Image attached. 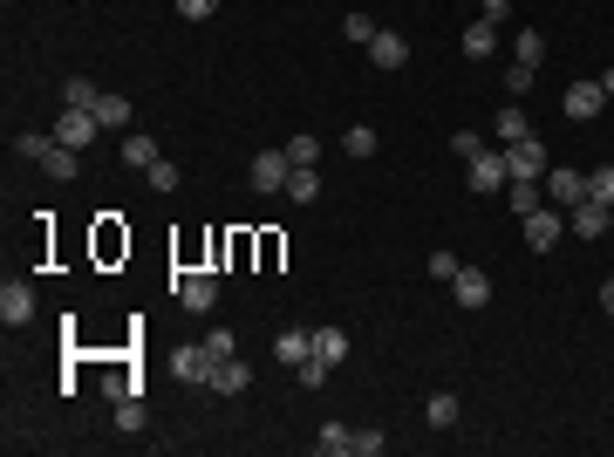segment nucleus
<instances>
[{
  "label": "nucleus",
  "mask_w": 614,
  "mask_h": 457,
  "mask_svg": "<svg viewBox=\"0 0 614 457\" xmlns=\"http://www.w3.org/2000/svg\"><path fill=\"white\" fill-rule=\"evenodd\" d=\"M505 205H512V219H526V212L546 205V185H539V178H512V185H505Z\"/></svg>",
  "instance_id": "nucleus-16"
},
{
  "label": "nucleus",
  "mask_w": 614,
  "mask_h": 457,
  "mask_svg": "<svg viewBox=\"0 0 614 457\" xmlns=\"http://www.w3.org/2000/svg\"><path fill=\"white\" fill-rule=\"evenodd\" d=\"M560 110L574 116V123H594V116L608 110V89H601V82H567V96H560Z\"/></svg>",
  "instance_id": "nucleus-5"
},
{
  "label": "nucleus",
  "mask_w": 614,
  "mask_h": 457,
  "mask_svg": "<svg viewBox=\"0 0 614 457\" xmlns=\"http://www.w3.org/2000/svg\"><path fill=\"white\" fill-rule=\"evenodd\" d=\"M539 185H546V205H560V212H567V205H580V198H587V171H574V164H553Z\"/></svg>",
  "instance_id": "nucleus-4"
},
{
  "label": "nucleus",
  "mask_w": 614,
  "mask_h": 457,
  "mask_svg": "<svg viewBox=\"0 0 614 457\" xmlns=\"http://www.w3.org/2000/svg\"><path fill=\"white\" fill-rule=\"evenodd\" d=\"M287 198H294V205H314V198H321V178H314V164H294V171H287Z\"/></svg>",
  "instance_id": "nucleus-20"
},
{
  "label": "nucleus",
  "mask_w": 614,
  "mask_h": 457,
  "mask_svg": "<svg viewBox=\"0 0 614 457\" xmlns=\"http://www.w3.org/2000/svg\"><path fill=\"white\" fill-rule=\"evenodd\" d=\"M451 294H458V307H471V314H478V307L492 301V280H485L478 267H458V280H451Z\"/></svg>",
  "instance_id": "nucleus-14"
},
{
  "label": "nucleus",
  "mask_w": 614,
  "mask_h": 457,
  "mask_svg": "<svg viewBox=\"0 0 614 457\" xmlns=\"http://www.w3.org/2000/svg\"><path fill=\"white\" fill-rule=\"evenodd\" d=\"M430 273H437V280L451 287V280H458V260H451V253H430Z\"/></svg>",
  "instance_id": "nucleus-40"
},
{
  "label": "nucleus",
  "mask_w": 614,
  "mask_h": 457,
  "mask_svg": "<svg viewBox=\"0 0 614 457\" xmlns=\"http://www.w3.org/2000/svg\"><path fill=\"white\" fill-rule=\"evenodd\" d=\"M369 62H376V69H403V62H410V41L396 35V28H383V35L369 41Z\"/></svg>",
  "instance_id": "nucleus-15"
},
{
  "label": "nucleus",
  "mask_w": 614,
  "mask_h": 457,
  "mask_svg": "<svg viewBox=\"0 0 614 457\" xmlns=\"http://www.w3.org/2000/svg\"><path fill=\"white\" fill-rule=\"evenodd\" d=\"M314 451H321V457H348V451H355V430H342V423H321Z\"/></svg>",
  "instance_id": "nucleus-23"
},
{
  "label": "nucleus",
  "mask_w": 614,
  "mask_h": 457,
  "mask_svg": "<svg viewBox=\"0 0 614 457\" xmlns=\"http://www.w3.org/2000/svg\"><path fill=\"white\" fill-rule=\"evenodd\" d=\"M314 355H321L328 369H342V355H348V335H342V328H314Z\"/></svg>",
  "instance_id": "nucleus-22"
},
{
  "label": "nucleus",
  "mask_w": 614,
  "mask_h": 457,
  "mask_svg": "<svg viewBox=\"0 0 614 457\" xmlns=\"http://www.w3.org/2000/svg\"><path fill=\"white\" fill-rule=\"evenodd\" d=\"M464 55H471V62L499 55V28H492V21H471V28H464Z\"/></svg>",
  "instance_id": "nucleus-18"
},
{
  "label": "nucleus",
  "mask_w": 614,
  "mask_h": 457,
  "mask_svg": "<svg viewBox=\"0 0 614 457\" xmlns=\"http://www.w3.org/2000/svg\"><path fill=\"white\" fill-rule=\"evenodd\" d=\"M519 137H533L526 110H499V144H519Z\"/></svg>",
  "instance_id": "nucleus-28"
},
{
  "label": "nucleus",
  "mask_w": 614,
  "mask_h": 457,
  "mask_svg": "<svg viewBox=\"0 0 614 457\" xmlns=\"http://www.w3.org/2000/svg\"><path fill=\"white\" fill-rule=\"evenodd\" d=\"M246 382H253V369H246L239 355H219V362L205 369V389H219V396H246Z\"/></svg>",
  "instance_id": "nucleus-10"
},
{
  "label": "nucleus",
  "mask_w": 614,
  "mask_h": 457,
  "mask_svg": "<svg viewBox=\"0 0 614 457\" xmlns=\"http://www.w3.org/2000/svg\"><path fill=\"white\" fill-rule=\"evenodd\" d=\"M116 430H123V437L144 430V396H116Z\"/></svg>",
  "instance_id": "nucleus-26"
},
{
  "label": "nucleus",
  "mask_w": 614,
  "mask_h": 457,
  "mask_svg": "<svg viewBox=\"0 0 614 457\" xmlns=\"http://www.w3.org/2000/svg\"><path fill=\"white\" fill-rule=\"evenodd\" d=\"M505 14H512V0H478V21H492V28H505Z\"/></svg>",
  "instance_id": "nucleus-39"
},
{
  "label": "nucleus",
  "mask_w": 614,
  "mask_h": 457,
  "mask_svg": "<svg viewBox=\"0 0 614 457\" xmlns=\"http://www.w3.org/2000/svg\"><path fill=\"white\" fill-rule=\"evenodd\" d=\"M512 62L539 69V62H546V35H539V28H519V35H512Z\"/></svg>",
  "instance_id": "nucleus-19"
},
{
  "label": "nucleus",
  "mask_w": 614,
  "mask_h": 457,
  "mask_svg": "<svg viewBox=\"0 0 614 457\" xmlns=\"http://www.w3.org/2000/svg\"><path fill=\"white\" fill-rule=\"evenodd\" d=\"M505 171H512V178H546V171H553V151H546L539 137H519V144H505Z\"/></svg>",
  "instance_id": "nucleus-3"
},
{
  "label": "nucleus",
  "mask_w": 614,
  "mask_h": 457,
  "mask_svg": "<svg viewBox=\"0 0 614 457\" xmlns=\"http://www.w3.org/2000/svg\"><path fill=\"white\" fill-rule=\"evenodd\" d=\"M383 444H389L383 430H355V457H376V451H383Z\"/></svg>",
  "instance_id": "nucleus-38"
},
{
  "label": "nucleus",
  "mask_w": 614,
  "mask_h": 457,
  "mask_svg": "<svg viewBox=\"0 0 614 457\" xmlns=\"http://www.w3.org/2000/svg\"><path fill=\"white\" fill-rule=\"evenodd\" d=\"M205 355H212V362H219V355H239V348H232V328H212V335H205Z\"/></svg>",
  "instance_id": "nucleus-37"
},
{
  "label": "nucleus",
  "mask_w": 614,
  "mask_h": 457,
  "mask_svg": "<svg viewBox=\"0 0 614 457\" xmlns=\"http://www.w3.org/2000/svg\"><path fill=\"white\" fill-rule=\"evenodd\" d=\"M273 355H280L287 369H301L307 355H314V328H280V335H273Z\"/></svg>",
  "instance_id": "nucleus-13"
},
{
  "label": "nucleus",
  "mask_w": 614,
  "mask_h": 457,
  "mask_svg": "<svg viewBox=\"0 0 614 457\" xmlns=\"http://www.w3.org/2000/svg\"><path fill=\"white\" fill-rule=\"evenodd\" d=\"M601 307H608V321H614V280H601Z\"/></svg>",
  "instance_id": "nucleus-42"
},
{
  "label": "nucleus",
  "mask_w": 614,
  "mask_h": 457,
  "mask_svg": "<svg viewBox=\"0 0 614 457\" xmlns=\"http://www.w3.org/2000/svg\"><path fill=\"white\" fill-rule=\"evenodd\" d=\"M533 76H539V69H526V62H512V69H505V89H512V96H526V89H533Z\"/></svg>",
  "instance_id": "nucleus-36"
},
{
  "label": "nucleus",
  "mask_w": 614,
  "mask_h": 457,
  "mask_svg": "<svg viewBox=\"0 0 614 457\" xmlns=\"http://www.w3.org/2000/svg\"><path fill=\"white\" fill-rule=\"evenodd\" d=\"M0 321H7V328H28V321H35V287H28V280H7V287H0Z\"/></svg>",
  "instance_id": "nucleus-9"
},
{
  "label": "nucleus",
  "mask_w": 614,
  "mask_h": 457,
  "mask_svg": "<svg viewBox=\"0 0 614 457\" xmlns=\"http://www.w3.org/2000/svg\"><path fill=\"white\" fill-rule=\"evenodd\" d=\"M608 212L614 205H601V198H580V205H567V232L574 239H608Z\"/></svg>",
  "instance_id": "nucleus-8"
},
{
  "label": "nucleus",
  "mask_w": 614,
  "mask_h": 457,
  "mask_svg": "<svg viewBox=\"0 0 614 457\" xmlns=\"http://www.w3.org/2000/svg\"><path fill=\"white\" fill-rule=\"evenodd\" d=\"M560 226H567V212H560V205L526 212V246H533V253H553V246H560Z\"/></svg>",
  "instance_id": "nucleus-7"
},
{
  "label": "nucleus",
  "mask_w": 614,
  "mask_h": 457,
  "mask_svg": "<svg viewBox=\"0 0 614 457\" xmlns=\"http://www.w3.org/2000/svg\"><path fill=\"white\" fill-rule=\"evenodd\" d=\"M342 144H348V157H376V130H369V123H355Z\"/></svg>",
  "instance_id": "nucleus-31"
},
{
  "label": "nucleus",
  "mask_w": 614,
  "mask_h": 457,
  "mask_svg": "<svg viewBox=\"0 0 614 457\" xmlns=\"http://www.w3.org/2000/svg\"><path fill=\"white\" fill-rule=\"evenodd\" d=\"M212 7H219V0H178V14H185V21H205Z\"/></svg>",
  "instance_id": "nucleus-41"
},
{
  "label": "nucleus",
  "mask_w": 614,
  "mask_h": 457,
  "mask_svg": "<svg viewBox=\"0 0 614 457\" xmlns=\"http://www.w3.org/2000/svg\"><path fill=\"white\" fill-rule=\"evenodd\" d=\"M328 376H335V369H328L321 355H307L301 369H294V382H301V389H328Z\"/></svg>",
  "instance_id": "nucleus-29"
},
{
  "label": "nucleus",
  "mask_w": 614,
  "mask_h": 457,
  "mask_svg": "<svg viewBox=\"0 0 614 457\" xmlns=\"http://www.w3.org/2000/svg\"><path fill=\"white\" fill-rule=\"evenodd\" d=\"M464 185L478 191V198H492V191L512 185V171H505V151H478L471 164H464Z\"/></svg>",
  "instance_id": "nucleus-2"
},
{
  "label": "nucleus",
  "mask_w": 614,
  "mask_h": 457,
  "mask_svg": "<svg viewBox=\"0 0 614 457\" xmlns=\"http://www.w3.org/2000/svg\"><path fill=\"white\" fill-rule=\"evenodd\" d=\"M608 232H614V212H608Z\"/></svg>",
  "instance_id": "nucleus-44"
},
{
  "label": "nucleus",
  "mask_w": 614,
  "mask_h": 457,
  "mask_svg": "<svg viewBox=\"0 0 614 457\" xmlns=\"http://www.w3.org/2000/svg\"><path fill=\"white\" fill-rule=\"evenodd\" d=\"M287 151H260L253 164H246V178H253V191H287Z\"/></svg>",
  "instance_id": "nucleus-11"
},
{
  "label": "nucleus",
  "mask_w": 614,
  "mask_h": 457,
  "mask_svg": "<svg viewBox=\"0 0 614 457\" xmlns=\"http://www.w3.org/2000/svg\"><path fill=\"white\" fill-rule=\"evenodd\" d=\"M314 157H321V137H294V144H287V164H314Z\"/></svg>",
  "instance_id": "nucleus-32"
},
{
  "label": "nucleus",
  "mask_w": 614,
  "mask_h": 457,
  "mask_svg": "<svg viewBox=\"0 0 614 457\" xmlns=\"http://www.w3.org/2000/svg\"><path fill=\"white\" fill-rule=\"evenodd\" d=\"M55 137H62L69 151H89V144L103 137V123H96V110H62L55 116Z\"/></svg>",
  "instance_id": "nucleus-6"
},
{
  "label": "nucleus",
  "mask_w": 614,
  "mask_h": 457,
  "mask_svg": "<svg viewBox=\"0 0 614 457\" xmlns=\"http://www.w3.org/2000/svg\"><path fill=\"white\" fill-rule=\"evenodd\" d=\"M478 151H485V137H478V130H458V137H451V157H464V164H471Z\"/></svg>",
  "instance_id": "nucleus-34"
},
{
  "label": "nucleus",
  "mask_w": 614,
  "mask_h": 457,
  "mask_svg": "<svg viewBox=\"0 0 614 457\" xmlns=\"http://www.w3.org/2000/svg\"><path fill=\"white\" fill-rule=\"evenodd\" d=\"M14 151H21V157H35V164L48 171V178H55V185H76V178H82V151H69L62 137L21 130V137H14Z\"/></svg>",
  "instance_id": "nucleus-1"
},
{
  "label": "nucleus",
  "mask_w": 614,
  "mask_h": 457,
  "mask_svg": "<svg viewBox=\"0 0 614 457\" xmlns=\"http://www.w3.org/2000/svg\"><path fill=\"white\" fill-rule=\"evenodd\" d=\"M96 96H103V89H96L89 76H69V82H62V110H96Z\"/></svg>",
  "instance_id": "nucleus-21"
},
{
  "label": "nucleus",
  "mask_w": 614,
  "mask_h": 457,
  "mask_svg": "<svg viewBox=\"0 0 614 457\" xmlns=\"http://www.w3.org/2000/svg\"><path fill=\"white\" fill-rule=\"evenodd\" d=\"M587 198H601V205H614V164H601V171H587Z\"/></svg>",
  "instance_id": "nucleus-30"
},
{
  "label": "nucleus",
  "mask_w": 614,
  "mask_h": 457,
  "mask_svg": "<svg viewBox=\"0 0 614 457\" xmlns=\"http://www.w3.org/2000/svg\"><path fill=\"white\" fill-rule=\"evenodd\" d=\"M342 35L355 41V48H369V41L383 35V28H376V14H362V7H355V14H348V21H342Z\"/></svg>",
  "instance_id": "nucleus-27"
},
{
  "label": "nucleus",
  "mask_w": 614,
  "mask_h": 457,
  "mask_svg": "<svg viewBox=\"0 0 614 457\" xmlns=\"http://www.w3.org/2000/svg\"><path fill=\"white\" fill-rule=\"evenodd\" d=\"M205 369H212L205 342H198V348H178V355H171V376H178V382H205Z\"/></svg>",
  "instance_id": "nucleus-17"
},
{
  "label": "nucleus",
  "mask_w": 614,
  "mask_h": 457,
  "mask_svg": "<svg viewBox=\"0 0 614 457\" xmlns=\"http://www.w3.org/2000/svg\"><path fill=\"white\" fill-rule=\"evenodd\" d=\"M594 82H601V89H608V103H614V69H601V76H594Z\"/></svg>",
  "instance_id": "nucleus-43"
},
{
  "label": "nucleus",
  "mask_w": 614,
  "mask_h": 457,
  "mask_svg": "<svg viewBox=\"0 0 614 457\" xmlns=\"http://www.w3.org/2000/svg\"><path fill=\"white\" fill-rule=\"evenodd\" d=\"M96 123L103 130H130V96H96Z\"/></svg>",
  "instance_id": "nucleus-25"
},
{
  "label": "nucleus",
  "mask_w": 614,
  "mask_h": 457,
  "mask_svg": "<svg viewBox=\"0 0 614 457\" xmlns=\"http://www.w3.org/2000/svg\"><path fill=\"white\" fill-rule=\"evenodd\" d=\"M123 164L151 171V164H157V137H144V130H130V137H123Z\"/></svg>",
  "instance_id": "nucleus-24"
},
{
  "label": "nucleus",
  "mask_w": 614,
  "mask_h": 457,
  "mask_svg": "<svg viewBox=\"0 0 614 457\" xmlns=\"http://www.w3.org/2000/svg\"><path fill=\"white\" fill-rule=\"evenodd\" d=\"M171 287H178V301L192 307V314H212V301H219V280H212V273H178Z\"/></svg>",
  "instance_id": "nucleus-12"
},
{
  "label": "nucleus",
  "mask_w": 614,
  "mask_h": 457,
  "mask_svg": "<svg viewBox=\"0 0 614 457\" xmlns=\"http://www.w3.org/2000/svg\"><path fill=\"white\" fill-rule=\"evenodd\" d=\"M144 178H151V191H178V164H164V157H157Z\"/></svg>",
  "instance_id": "nucleus-35"
},
{
  "label": "nucleus",
  "mask_w": 614,
  "mask_h": 457,
  "mask_svg": "<svg viewBox=\"0 0 614 457\" xmlns=\"http://www.w3.org/2000/svg\"><path fill=\"white\" fill-rule=\"evenodd\" d=\"M430 423L451 430V423H458V396H430Z\"/></svg>",
  "instance_id": "nucleus-33"
}]
</instances>
